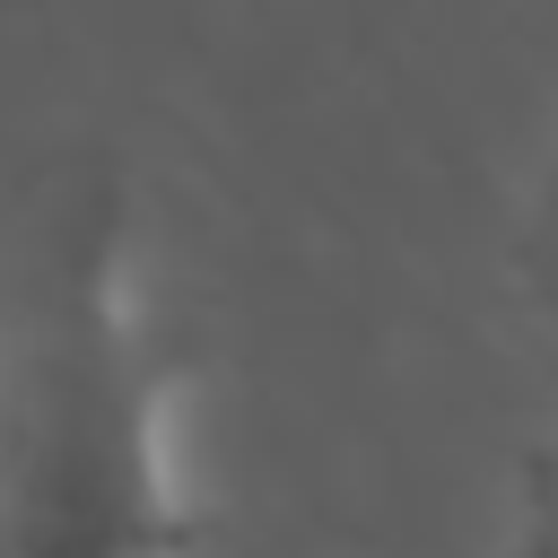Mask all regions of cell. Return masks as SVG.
I'll return each instance as SVG.
<instances>
[{"label": "cell", "mask_w": 558, "mask_h": 558, "mask_svg": "<svg viewBox=\"0 0 558 558\" xmlns=\"http://www.w3.org/2000/svg\"><path fill=\"white\" fill-rule=\"evenodd\" d=\"M506 558H558V445H541L532 471H523V514H514Z\"/></svg>", "instance_id": "2"}, {"label": "cell", "mask_w": 558, "mask_h": 558, "mask_svg": "<svg viewBox=\"0 0 558 558\" xmlns=\"http://www.w3.org/2000/svg\"><path fill=\"white\" fill-rule=\"evenodd\" d=\"M532 288H541V305L558 314V201H549V218H541V244H532Z\"/></svg>", "instance_id": "3"}, {"label": "cell", "mask_w": 558, "mask_h": 558, "mask_svg": "<svg viewBox=\"0 0 558 558\" xmlns=\"http://www.w3.org/2000/svg\"><path fill=\"white\" fill-rule=\"evenodd\" d=\"M174 349L131 270L113 148H52L0 209V558H183Z\"/></svg>", "instance_id": "1"}]
</instances>
